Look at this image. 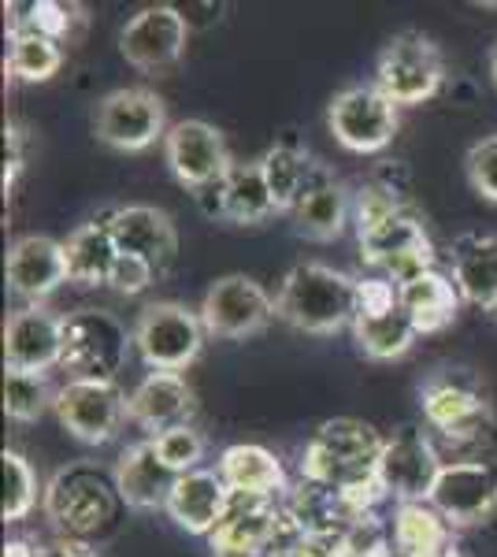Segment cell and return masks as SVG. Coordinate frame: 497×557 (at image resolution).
Returning a JSON list of instances; mask_svg holds the SVG:
<instances>
[{"instance_id": "36", "label": "cell", "mask_w": 497, "mask_h": 557, "mask_svg": "<svg viewBox=\"0 0 497 557\" xmlns=\"http://www.w3.org/2000/svg\"><path fill=\"white\" fill-rule=\"evenodd\" d=\"M0 465H4V502H0V517H4V524H20V520L30 517L34 506H38V472H34V465L15 450L0 454Z\"/></svg>"}, {"instance_id": "40", "label": "cell", "mask_w": 497, "mask_h": 557, "mask_svg": "<svg viewBox=\"0 0 497 557\" xmlns=\"http://www.w3.org/2000/svg\"><path fill=\"white\" fill-rule=\"evenodd\" d=\"M23 131L15 127V123H8L4 127V194L15 190V183H20V172H23Z\"/></svg>"}, {"instance_id": "19", "label": "cell", "mask_w": 497, "mask_h": 557, "mask_svg": "<svg viewBox=\"0 0 497 557\" xmlns=\"http://www.w3.org/2000/svg\"><path fill=\"white\" fill-rule=\"evenodd\" d=\"M63 317L45 305H23L4 323V368L8 372H45L60 368Z\"/></svg>"}, {"instance_id": "7", "label": "cell", "mask_w": 497, "mask_h": 557, "mask_svg": "<svg viewBox=\"0 0 497 557\" xmlns=\"http://www.w3.org/2000/svg\"><path fill=\"white\" fill-rule=\"evenodd\" d=\"M134 338L112 312L78 309L63 317V357L60 368L67 380H115L126 364Z\"/></svg>"}, {"instance_id": "9", "label": "cell", "mask_w": 497, "mask_h": 557, "mask_svg": "<svg viewBox=\"0 0 497 557\" xmlns=\"http://www.w3.org/2000/svg\"><path fill=\"white\" fill-rule=\"evenodd\" d=\"M357 242L360 260L368 268H375V272H383L397 286L412 283L415 275L435 268V242H431L427 223H423V215L412 205L390 215L386 223H378V227L357 235Z\"/></svg>"}, {"instance_id": "31", "label": "cell", "mask_w": 497, "mask_h": 557, "mask_svg": "<svg viewBox=\"0 0 497 557\" xmlns=\"http://www.w3.org/2000/svg\"><path fill=\"white\" fill-rule=\"evenodd\" d=\"M63 253H67V275L78 286H108L112 268L120 260V249L112 242V231L104 227V220L83 223L67 242H63Z\"/></svg>"}, {"instance_id": "28", "label": "cell", "mask_w": 497, "mask_h": 557, "mask_svg": "<svg viewBox=\"0 0 497 557\" xmlns=\"http://www.w3.org/2000/svg\"><path fill=\"white\" fill-rule=\"evenodd\" d=\"M260 168H264V178L271 186V197H275L278 212H294L297 201H301L320 178L331 175L320 160H312L309 152L301 146H294V141L271 146L264 157H260Z\"/></svg>"}, {"instance_id": "35", "label": "cell", "mask_w": 497, "mask_h": 557, "mask_svg": "<svg viewBox=\"0 0 497 557\" xmlns=\"http://www.w3.org/2000/svg\"><path fill=\"white\" fill-rule=\"evenodd\" d=\"M8 30H30L41 38H52L60 45L71 41L75 34V8L60 0H30V4H8Z\"/></svg>"}, {"instance_id": "8", "label": "cell", "mask_w": 497, "mask_h": 557, "mask_svg": "<svg viewBox=\"0 0 497 557\" xmlns=\"http://www.w3.org/2000/svg\"><path fill=\"white\" fill-rule=\"evenodd\" d=\"M442 83H446L442 49L415 30H405V34H397V38H390L375 60V86L383 89L397 108L431 101L442 89Z\"/></svg>"}, {"instance_id": "1", "label": "cell", "mask_w": 497, "mask_h": 557, "mask_svg": "<svg viewBox=\"0 0 497 557\" xmlns=\"http://www.w3.org/2000/svg\"><path fill=\"white\" fill-rule=\"evenodd\" d=\"M123 498L115 487V472L101 469L94 461H71L45 483L41 509L45 520L57 528L60 539H83L89 543L112 528Z\"/></svg>"}, {"instance_id": "16", "label": "cell", "mask_w": 497, "mask_h": 557, "mask_svg": "<svg viewBox=\"0 0 497 557\" xmlns=\"http://www.w3.org/2000/svg\"><path fill=\"white\" fill-rule=\"evenodd\" d=\"M189 23L178 4H149L131 15L120 30V52L131 67L146 75H164L186 57Z\"/></svg>"}, {"instance_id": "15", "label": "cell", "mask_w": 497, "mask_h": 557, "mask_svg": "<svg viewBox=\"0 0 497 557\" xmlns=\"http://www.w3.org/2000/svg\"><path fill=\"white\" fill-rule=\"evenodd\" d=\"M164 160H167L171 175H175V183L197 194L223 183V178L231 175V168L238 164V160L231 157L223 131L204 120L171 123V131L164 138Z\"/></svg>"}, {"instance_id": "33", "label": "cell", "mask_w": 497, "mask_h": 557, "mask_svg": "<svg viewBox=\"0 0 497 557\" xmlns=\"http://www.w3.org/2000/svg\"><path fill=\"white\" fill-rule=\"evenodd\" d=\"M63 67V45L30 30H8V71L23 83H49Z\"/></svg>"}, {"instance_id": "27", "label": "cell", "mask_w": 497, "mask_h": 557, "mask_svg": "<svg viewBox=\"0 0 497 557\" xmlns=\"http://www.w3.org/2000/svg\"><path fill=\"white\" fill-rule=\"evenodd\" d=\"M390 539L394 557H446L453 550V528L431 502H397Z\"/></svg>"}, {"instance_id": "6", "label": "cell", "mask_w": 497, "mask_h": 557, "mask_svg": "<svg viewBox=\"0 0 497 557\" xmlns=\"http://www.w3.org/2000/svg\"><path fill=\"white\" fill-rule=\"evenodd\" d=\"M352 338L368 361H397L415 346L420 331L401 305V290L386 275H368L357 286V317Z\"/></svg>"}, {"instance_id": "44", "label": "cell", "mask_w": 497, "mask_h": 557, "mask_svg": "<svg viewBox=\"0 0 497 557\" xmlns=\"http://www.w3.org/2000/svg\"><path fill=\"white\" fill-rule=\"evenodd\" d=\"M446 557H460V554H457V550H449V554H446Z\"/></svg>"}, {"instance_id": "25", "label": "cell", "mask_w": 497, "mask_h": 557, "mask_svg": "<svg viewBox=\"0 0 497 557\" xmlns=\"http://www.w3.org/2000/svg\"><path fill=\"white\" fill-rule=\"evenodd\" d=\"M449 264H453V283L460 298L479 309H497V235H479L464 231L453 238L449 249Z\"/></svg>"}, {"instance_id": "42", "label": "cell", "mask_w": 497, "mask_h": 557, "mask_svg": "<svg viewBox=\"0 0 497 557\" xmlns=\"http://www.w3.org/2000/svg\"><path fill=\"white\" fill-rule=\"evenodd\" d=\"M4 557H38V546L26 543V539H8V543H4Z\"/></svg>"}, {"instance_id": "30", "label": "cell", "mask_w": 497, "mask_h": 557, "mask_svg": "<svg viewBox=\"0 0 497 557\" xmlns=\"http://www.w3.org/2000/svg\"><path fill=\"white\" fill-rule=\"evenodd\" d=\"M290 215H294V227L301 238L334 242L341 231H346V223L352 215V194L334 175H327L297 201V209Z\"/></svg>"}, {"instance_id": "43", "label": "cell", "mask_w": 497, "mask_h": 557, "mask_svg": "<svg viewBox=\"0 0 497 557\" xmlns=\"http://www.w3.org/2000/svg\"><path fill=\"white\" fill-rule=\"evenodd\" d=\"M490 78H494V86H497V41H494V49H490Z\"/></svg>"}, {"instance_id": "21", "label": "cell", "mask_w": 497, "mask_h": 557, "mask_svg": "<svg viewBox=\"0 0 497 557\" xmlns=\"http://www.w3.org/2000/svg\"><path fill=\"white\" fill-rule=\"evenodd\" d=\"M8 290L26 305H41L45 298L60 290L63 283H71L67 275V253L63 242L49 235H23L8 249Z\"/></svg>"}, {"instance_id": "13", "label": "cell", "mask_w": 497, "mask_h": 557, "mask_svg": "<svg viewBox=\"0 0 497 557\" xmlns=\"http://www.w3.org/2000/svg\"><path fill=\"white\" fill-rule=\"evenodd\" d=\"M431 506L446 517L453 532L486 524L497 513V465L483 461V457L446 461L435 491H431Z\"/></svg>"}, {"instance_id": "26", "label": "cell", "mask_w": 497, "mask_h": 557, "mask_svg": "<svg viewBox=\"0 0 497 557\" xmlns=\"http://www.w3.org/2000/svg\"><path fill=\"white\" fill-rule=\"evenodd\" d=\"M215 472L223 475V483L234 494H264V498H283L290 491L286 469L268 446L257 443H234L220 454Z\"/></svg>"}, {"instance_id": "20", "label": "cell", "mask_w": 497, "mask_h": 557, "mask_svg": "<svg viewBox=\"0 0 497 557\" xmlns=\"http://www.w3.org/2000/svg\"><path fill=\"white\" fill-rule=\"evenodd\" d=\"M104 227L112 231V242L120 253L149 260L157 272H167L178 253L175 220L157 209V205H120V209L101 215Z\"/></svg>"}, {"instance_id": "39", "label": "cell", "mask_w": 497, "mask_h": 557, "mask_svg": "<svg viewBox=\"0 0 497 557\" xmlns=\"http://www.w3.org/2000/svg\"><path fill=\"white\" fill-rule=\"evenodd\" d=\"M157 275L160 272L149 264V260L120 253V260H115V268H112V278H108V286H112L115 294H123V298H138V294L149 290Z\"/></svg>"}, {"instance_id": "38", "label": "cell", "mask_w": 497, "mask_h": 557, "mask_svg": "<svg viewBox=\"0 0 497 557\" xmlns=\"http://www.w3.org/2000/svg\"><path fill=\"white\" fill-rule=\"evenodd\" d=\"M464 172H468V183H472V190L483 197V201L497 205V134H494V138L475 141V146L468 149Z\"/></svg>"}, {"instance_id": "17", "label": "cell", "mask_w": 497, "mask_h": 557, "mask_svg": "<svg viewBox=\"0 0 497 557\" xmlns=\"http://www.w3.org/2000/svg\"><path fill=\"white\" fill-rule=\"evenodd\" d=\"M442 454L435 438L423 428H401L386 438L383 457H378V483L397 502H431V491L442 472Z\"/></svg>"}, {"instance_id": "41", "label": "cell", "mask_w": 497, "mask_h": 557, "mask_svg": "<svg viewBox=\"0 0 497 557\" xmlns=\"http://www.w3.org/2000/svg\"><path fill=\"white\" fill-rule=\"evenodd\" d=\"M38 557H97V550L83 539H57L49 546H38Z\"/></svg>"}, {"instance_id": "22", "label": "cell", "mask_w": 497, "mask_h": 557, "mask_svg": "<svg viewBox=\"0 0 497 557\" xmlns=\"http://www.w3.org/2000/svg\"><path fill=\"white\" fill-rule=\"evenodd\" d=\"M194 412H197L194 386L186 383V375H171V372H149L131 391V401H126L131 424L149 431V438L164 435V431L178 424H189Z\"/></svg>"}, {"instance_id": "29", "label": "cell", "mask_w": 497, "mask_h": 557, "mask_svg": "<svg viewBox=\"0 0 497 557\" xmlns=\"http://www.w3.org/2000/svg\"><path fill=\"white\" fill-rule=\"evenodd\" d=\"M401 290V305L409 312V320L415 323L420 335H438V331L453 327L457 312H460V290L449 275H442L438 268L415 275L412 283L397 286Z\"/></svg>"}, {"instance_id": "14", "label": "cell", "mask_w": 497, "mask_h": 557, "mask_svg": "<svg viewBox=\"0 0 497 557\" xmlns=\"http://www.w3.org/2000/svg\"><path fill=\"white\" fill-rule=\"evenodd\" d=\"M197 312H201L208 335L241 343V338L260 335L275 320V298H271L257 278L223 275L204 290V301Z\"/></svg>"}, {"instance_id": "24", "label": "cell", "mask_w": 497, "mask_h": 557, "mask_svg": "<svg viewBox=\"0 0 497 557\" xmlns=\"http://www.w3.org/2000/svg\"><path fill=\"white\" fill-rule=\"evenodd\" d=\"M227 506H231V487L223 483V475L212 469H197V472L178 475L164 513L175 520L183 532L208 539L220 528Z\"/></svg>"}, {"instance_id": "2", "label": "cell", "mask_w": 497, "mask_h": 557, "mask_svg": "<svg viewBox=\"0 0 497 557\" xmlns=\"http://www.w3.org/2000/svg\"><path fill=\"white\" fill-rule=\"evenodd\" d=\"M357 286L360 278L331 264L305 260V264H294L278 286L275 317L305 335H338L341 327H352V317H357Z\"/></svg>"}, {"instance_id": "4", "label": "cell", "mask_w": 497, "mask_h": 557, "mask_svg": "<svg viewBox=\"0 0 497 557\" xmlns=\"http://www.w3.org/2000/svg\"><path fill=\"white\" fill-rule=\"evenodd\" d=\"M423 420L449 443H479L490 435L494 409L486 386L468 368H442L420 386Z\"/></svg>"}, {"instance_id": "5", "label": "cell", "mask_w": 497, "mask_h": 557, "mask_svg": "<svg viewBox=\"0 0 497 557\" xmlns=\"http://www.w3.org/2000/svg\"><path fill=\"white\" fill-rule=\"evenodd\" d=\"M204 320L183 301H152L134 320V349L149 372L183 375L204 349Z\"/></svg>"}, {"instance_id": "18", "label": "cell", "mask_w": 497, "mask_h": 557, "mask_svg": "<svg viewBox=\"0 0 497 557\" xmlns=\"http://www.w3.org/2000/svg\"><path fill=\"white\" fill-rule=\"evenodd\" d=\"M283 498H264V494H234L223 513L220 528L208 535L212 557H268L283 528Z\"/></svg>"}, {"instance_id": "34", "label": "cell", "mask_w": 497, "mask_h": 557, "mask_svg": "<svg viewBox=\"0 0 497 557\" xmlns=\"http://www.w3.org/2000/svg\"><path fill=\"white\" fill-rule=\"evenodd\" d=\"M60 386L45 372H4V412L15 424H34L49 409H57Z\"/></svg>"}, {"instance_id": "32", "label": "cell", "mask_w": 497, "mask_h": 557, "mask_svg": "<svg viewBox=\"0 0 497 557\" xmlns=\"http://www.w3.org/2000/svg\"><path fill=\"white\" fill-rule=\"evenodd\" d=\"M275 212V197H271L260 160L234 164L231 175L223 178V220L234 223V227H257Z\"/></svg>"}, {"instance_id": "11", "label": "cell", "mask_w": 497, "mask_h": 557, "mask_svg": "<svg viewBox=\"0 0 497 557\" xmlns=\"http://www.w3.org/2000/svg\"><path fill=\"white\" fill-rule=\"evenodd\" d=\"M401 108L372 86H346L327 104V127L341 149L349 152H383L394 141Z\"/></svg>"}, {"instance_id": "23", "label": "cell", "mask_w": 497, "mask_h": 557, "mask_svg": "<svg viewBox=\"0 0 497 557\" xmlns=\"http://www.w3.org/2000/svg\"><path fill=\"white\" fill-rule=\"evenodd\" d=\"M115 487H120L123 506L152 513V509H167V498L178 483V472H171L164 465V457L157 454L152 438L126 446L115 461Z\"/></svg>"}, {"instance_id": "37", "label": "cell", "mask_w": 497, "mask_h": 557, "mask_svg": "<svg viewBox=\"0 0 497 557\" xmlns=\"http://www.w3.org/2000/svg\"><path fill=\"white\" fill-rule=\"evenodd\" d=\"M152 446H157V454L164 457L167 469L178 475L197 472L204 461V435L194 424H178V428L164 431V435L152 438Z\"/></svg>"}, {"instance_id": "3", "label": "cell", "mask_w": 497, "mask_h": 557, "mask_svg": "<svg viewBox=\"0 0 497 557\" xmlns=\"http://www.w3.org/2000/svg\"><path fill=\"white\" fill-rule=\"evenodd\" d=\"M386 435L368 420L334 417L312 431L301 454V480L331 491H349L378 475Z\"/></svg>"}, {"instance_id": "10", "label": "cell", "mask_w": 497, "mask_h": 557, "mask_svg": "<svg viewBox=\"0 0 497 557\" xmlns=\"http://www.w3.org/2000/svg\"><path fill=\"white\" fill-rule=\"evenodd\" d=\"M167 131V104L146 86L112 89L94 112L97 141L115 152H146L164 141Z\"/></svg>"}, {"instance_id": "12", "label": "cell", "mask_w": 497, "mask_h": 557, "mask_svg": "<svg viewBox=\"0 0 497 557\" xmlns=\"http://www.w3.org/2000/svg\"><path fill=\"white\" fill-rule=\"evenodd\" d=\"M131 394L120 391L115 380H67L57 394V420L75 443L104 446L123 428Z\"/></svg>"}, {"instance_id": "45", "label": "cell", "mask_w": 497, "mask_h": 557, "mask_svg": "<svg viewBox=\"0 0 497 557\" xmlns=\"http://www.w3.org/2000/svg\"><path fill=\"white\" fill-rule=\"evenodd\" d=\"M494 317H497V309H494Z\"/></svg>"}]
</instances>
